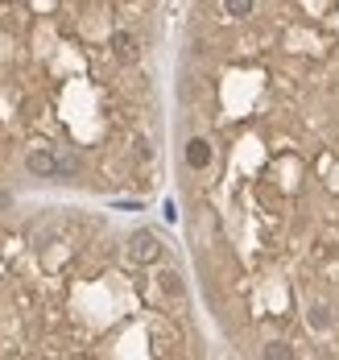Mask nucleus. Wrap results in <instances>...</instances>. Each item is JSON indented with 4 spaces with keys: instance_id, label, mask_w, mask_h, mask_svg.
<instances>
[{
    "instance_id": "f03ea898",
    "label": "nucleus",
    "mask_w": 339,
    "mask_h": 360,
    "mask_svg": "<svg viewBox=\"0 0 339 360\" xmlns=\"http://www.w3.org/2000/svg\"><path fill=\"white\" fill-rule=\"evenodd\" d=\"M128 257H133L137 265H153V261L161 257V240H157L153 232H137V236L128 240Z\"/></svg>"
},
{
    "instance_id": "39448f33",
    "label": "nucleus",
    "mask_w": 339,
    "mask_h": 360,
    "mask_svg": "<svg viewBox=\"0 0 339 360\" xmlns=\"http://www.w3.org/2000/svg\"><path fill=\"white\" fill-rule=\"evenodd\" d=\"M306 323L314 327V331H327V327H331V307H327L323 298H314V302L306 307Z\"/></svg>"
},
{
    "instance_id": "f257e3e1",
    "label": "nucleus",
    "mask_w": 339,
    "mask_h": 360,
    "mask_svg": "<svg viewBox=\"0 0 339 360\" xmlns=\"http://www.w3.org/2000/svg\"><path fill=\"white\" fill-rule=\"evenodd\" d=\"M25 166H29V174H38V179H71L79 170L75 158H67V153H58V149H29V153H25Z\"/></svg>"
},
{
    "instance_id": "20e7f679",
    "label": "nucleus",
    "mask_w": 339,
    "mask_h": 360,
    "mask_svg": "<svg viewBox=\"0 0 339 360\" xmlns=\"http://www.w3.org/2000/svg\"><path fill=\"white\" fill-rule=\"evenodd\" d=\"M187 166L190 170H207V166H211V145L203 141V137L187 141Z\"/></svg>"
},
{
    "instance_id": "7ed1b4c3",
    "label": "nucleus",
    "mask_w": 339,
    "mask_h": 360,
    "mask_svg": "<svg viewBox=\"0 0 339 360\" xmlns=\"http://www.w3.org/2000/svg\"><path fill=\"white\" fill-rule=\"evenodd\" d=\"M112 58H116V63H124V67H133V63L141 58V46H137V37L124 34V30H116V34H112Z\"/></svg>"
},
{
    "instance_id": "0eeeda50",
    "label": "nucleus",
    "mask_w": 339,
    "mask_h": 360,
    "mask_svg": "<svg viewBox=\"0 0 339 360\" xmlns=\"http://www.w3.org/2000/svg\"><path fill=\"white\" fill-rule=\"evenodd\" d=\"M157 282H161V290H166L170 298H182V282H178V274H170V269H166Z\"/></svg>"
},
{
    "instance_id": "6e6552de",
    "label": "nucleus",
    "mask_w": 339,
    "mask_h": 360,
    "mask_svg": "<svg viewBox=\"0 0 339 360\" xmlns=\"http://www.w3.org/2000/svg\"><path fill=\"white\" fill-rule=\"evenodd\" d=\"M265 356H269V360H290V356H294V348H290V344H269V348H265Z\"/></svg>"
},
{
    "instance_id": "423d86ee",
    "label": "nucleus",
    "mask_w": 339,
    "mask_h": 360,
    "mask_svg": "<svg viewBox=\"0 0 339 360\" xmlns=\"http://www.w3.org/2000/svg\"><path fill=\"white\" fill-rule=\"evenodd\" d=\"M253 4H257V0H224V13L227 17H248Z\"/></svg>"
}]
</instances>
